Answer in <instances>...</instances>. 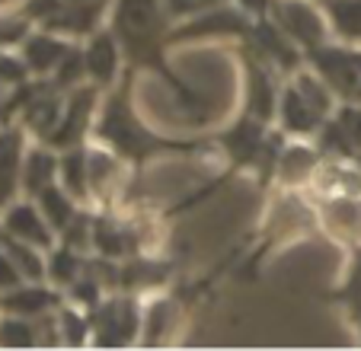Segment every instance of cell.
<instances>
[{
	"label": "cell",
	"instance_id": "1",
	"mask_svg": "<svg viewBox=\"0 0 361 351\" xmlns=\"http://www.w3.org/2000/svg\"><path fill=\"white\" fill-rule=\"evenodd\" d=\"M106 26L116 32L118 45H122L125 68L137 70V74L147 70V74L160 77L189 115L208 112L204 93L192 87L185 77H179V70H173L170 64L176 20L170 16L164 0H112Z\"/></svg>",
	"mask_w": 361,
	"mask_h": 351
},
{
	"label": "cell",
	"instance_id": "2",
	"mask_svg": "<svg viewBox=\"0 0 361 351\" xmlns=\"http://www.w3.org/2000/svg\"><path fill=\"white\" fill-rule=\"evenodd\" d=\"M135 80H137V70L125 68L122 80L109 93H102L99 112H96V122H93V137L102 147H109L125 163H131L135 173H141L150 160H160V156H202L218 150L214 135L212 137H166L150 131L141 122V115L135 112V102H131Z\"/></svg>",
	"mask_w": 361,
	"mask_h": 351
},
{
	"label": "cell",
	"instance_id": "3",
	"mask_svg": "<svg viewBox=\"0 0 361 351\" xmlns=\"http://www.w3.org/2000/svg\"><path fill=\"white\" fill-rule=\"evenodd\" d=\"M307 68L333 90L339 102L361 106V45L329 39L307 51Z\"/></svg>",
	"mask_w": 361,
	"mask_h": 351
},
{
	"label": "cell",
	"instance_id": "4",
	"mask_svg": "<svg viewBox=\"0 0 361 351\" xmlns=\"http://www.w3.org/2000/svg\"><path fill=\"white\" fill-rule=\"evenodd\" d=\"M87 313L90 326H93V345L99 348H128V345L141 342L144 310L137 304V294L112 290Z\"/></svg>",
	"mask_w": 361,
	"mask_h": 351
},
{
	"label": "cell",
	"instance_id": "5",
	"mask_svg": "<svg viewBox=\"0 0 361 351\" xmlns=\"http://www.w3.org/2000/svg\"><path fill=\"white\" fill-rule=\"evenodd\" d=\"M252 20L256 16H250L243 7L227 0L221 7H212V10H204V13L179 20L173 26V45L176 42H224V39L243 42L252 29Z\"/></svg>",
	"mask_w": 361,
	"mask_h": 351
},
{
	"label": "cell",
	"instance_id": "6",
	"mask_svg": "<svg viewBox=\"0 0 361 351\" xmlns=\"http://www.w3.org/2000/svg\"><path fill=\"white\" fill-rule=\"evenodd\" d=\"M99 102H102V90L96 87V83H80L77 90H71L68 99H64V112H61V118H58L55 131H51L42 144L55 147L58 154L87 144V137L93 135V122H96V112H99Z\"/></svg>",
	"mask_w": 361,
	"mask_h": 351
},
{
	"label": "cell",
	"instance_id": "7",
	"mask_svg": "<svg viewBox=\"0 0 361 351\" xmlns=\"http://www.w3.org/2000/svg\"><path fill=\"white\" fill-rule=\"evenodd\" d=\"M240 61H243V112H252L262 122H275L281 83H285L281 74L243 45H240Z\"/></svg>",
	"mask_w": 361,
	"mask_h": 351
},
{
	"label": "cell",
	"instance_id": "8",
	"mask_svg": "<svg viewBox=\"0 0 361 351\" xmlns=\"http://www.w3.org/2000/svg\"><path fill=\"white\" fill-rule=\"evenodd\" d=\"M269 16L279 23L281 32H285L288 39L298 42V45L304 48V54L310 51V48H317V45L333 39L329 20L317 0H275Z\"/></svg>",
	"mask_w": 361,
	"mask_h": 351
},
{
	"label": "cell",
	"instance_id": "9",
	"mask_svg": "<svg viewBox=\"0 0 361 351\" xmlns=\"http://www.w3.org/2000/svg\"><path fill=\"white\" fill-rule=\"evenodd\" d=\"M240 45L250 48V51H256L262 61L272 64L281 77H291L294 70H300L307 64L304 48H300L298 42L288 39L272 16H256V20H252L250 35H246Z\"/></svg>",
	"mask_w": 361,
	"mask_h": 351
},
{
	"label": "cell",
	"instance_id": "10",
	"mask_svg": "<svg viewBox=\"0 0 361 351\" xmlns=\"http://www.w3.org/2000/svg\"><path fill=\"white\" fill-rule=\"evenodd\" d=\"M93 252L106 259H131L137 252H144V233L135 221L112 214L109 208L93 214Z\"/></svg>",
	"mask_w": 361,
	"mask_h": 351
},
{
	"label": "cell",
	"instance_id": "11",
	"mask_svg": "<svg viewBox=\"0 0 361 351\" xmlns=\"http://www.w3.org/2000/svg\"><path fill=\"white\" fill-rule=\"evenodd\" d=\"M83 61H87V77L90 83L109 93L125 74V54H122V45H118L116 32L109 26L96 29L87 42H83Z\"/></svg>",
	"mask_w": 361,
	"mask_h": 351
},
{
	"label": "cell",
	"instance_id": "12",
	"mask_svg": "<svg viewBox=\"0 0 361 351\" xmlns=\"http://www.w3.org/2000/svg\"><path fill=\"white\" fill-rule=\"evenodd\" d=\"M326 118H329V115L320 112L314 102L307 99L291 77L281 83L279 115H275V122H279V128L285 131L288 137H317V131L323 128V122H326Z\"/></svg>",
	"mask_w": 361,
	"mask_h": 351
},
{
	"label": "cell",
	"instance_id": "13",
	"mask_svg": "<svg viewBox=\"0 0 361 351\" xmlns=\"http://www.w3.org/2000/svg\"><path fill=\"white\" fill-rule=\"evenodd\" d=\"M26 128L20 122L0 125V214L23 192V156H26Z\"/></svg>",
	"mask_w": 361,
	"mask_h": 351
},
{
	"label": "cell",
	"instance_id": "14",
	"mask_svg": "<svg viewBox=\"0 0 361 351\" xmlns=\"http://www.w3.org/2000/svg\"><path fill=\"white\" fill-rule=\"evenodd\" d=\"M0 230H7L10 237L26 240V243L39 246V250H51L58 243V233L51 230L48 217L35 204V198H16L4 214H0Z\"/></svg>",
	"mask_w": 361,
	"mask_h": 351
},
{
	"label": "cell",
	"instance_id": "15",
	"mask_svg": "<svg viewBox=\"0 0 361 351\" xmlns=\"http://www.w3.org/2000/svg\"><path fill=\"white\" fill-rule=\"evenodd\" d=\"M64 304V290L51 281H23L20 288H10L0 294V313H16V316H45L55 313Z\"/></svg>",
	"mask_w": 361,
	"mask_h": 351
},
{
	"label": "cell",
	"instance_id": "16",
	"mask_svg": "<svg viewBox=\"0 0 361 351\" xmlns=\"http://www.w3.org/2000/svg\"><path fill=\"white\" fill-rule=\"evenodd\" d=\"M71 48H74V42L71 39L35 26L16 51L23 54V61H26V68L32 70V77H51L58 70V64L71 54Z\"/></svg>",
	"mask_w": 361,
	"mask_h": 351
},
{
	"label": "cell",
	"instance_id": "17",
	"mask_svg": "<svg viewBox=\"0 0 361 351\" xmlns=\"http://www.w3.org/2000/svg\"><path fill=\"white\" fill-rule=\"evenodd\" d=\"M170 278H173L170 262L144 256V252L118 262V290H128V294H144V290L164 288Z\"/></svg>",
	"mask_w": 361,
	"mask_h": 351
},
{
	"label": "cell",
	"instance_id": "18",
	"mask_svg": "<svg viewBox=\"0 0 361 351\" xmlns=\"http://www.w3.org/2000/svg\"><path fill=\"white\" fill-rule=\"evenodd\" d=\"M61 176V154L48 144H35V147H26V156H23V195L35 198L42 189L58 183Z\"/></svg>",
	"mask_w": 361,
	"mask_h": 351
},
{
	"label": "cell",
	"instance_id": "19",
	"mask_svg": "<svg viewBox=\"0 0 361 351\" xmlns=\"http://www.w3.org/2000/svg\"><path fill=\"white\" fill-rule=\"evenodd\" d=\"M122 166H128V163L118 154H112L109 147H90V192L106 208L112 204L116 185H122V179H125Z\"/></svg>",
	"mask_w": 361,
	"mask_h": 351
},
{
	"label": "cell",
	"instance_id": "20",
	"mask_svg": "<svg viewBox=\"0 0 361 351\" xmlns=\"http://www.w3.org/2000/svg\"><path fill=\"white\" fill-rule=\"evenodd\" d=\"M58 183H61L80 204L93 202V192H90V147L87 144L61 150V176H58Z\"/></svg>",
	"mask_w": 361,
	"mask_h": 351
},
{
	"label": "cell",
	"instance_id": "21",
	"mask_svg": "<svg viewBox=\"0 0 361 351\" xmlns=\"http://www.w3.org/2000/svg\"><path fill=\"white\" fill-rule=\"evenodd\" d=\"M35 204L42 208V214L48 217V223H51V230H55L58 237H61L64 230L74 223V217L80 214V208H83V204L77 202V198L71 195V192L64 189L61 183H55V185H48V189H42L39 195H35Z\"/></svg>",
	"mask_w": 361,
	"mask_h": 351
},
{
	"label": "cell",
	"instance_id": "22",
	"mask_svg": "<svg viewBox=\"0 0 361 351\" xmlns=\"http://www.w3.org/2000/svg\"><path fill=\"white\" fill-rule=\"evenodd\" d=\"M320 166H323L320 147L288 144L285 154H281V160H279V173H275V179H281L285 185H300V183H307Z\"/></svg>",
	"mask_w": 361,
	"mask_h": 351
},
{
	"label": "cell",
	"instance_id": "23",
	"mask_svg": "<svg viewBox=\"0 0 361 351\" xmlns=\"http://www.w3.org/2000/svg\"><path fill=\"white\" fill-rule=\"evenodd\" d=\"M48 281L55 284V288L68 290L77 278L87 271V262H90V252H80L68 243H55L48 250Z\"/></svg>",
	"mask_w": 361,
	"mask_h": 351
},
{
	"label": "cell",
	"instance_id": "24",
	"mask_svg": "<svg viewBox=\"0 0 361 351\" xmlns=\"http://www.w3.org/2000/svg\"><path fill=\"white\" fill-rule=\"evenodd\" d=\"M0 246L10 252V259L16 262V269L23 271L26 281H48V252L39 250V246L26 243V240L10 237L7 230H0Z\"/></svg>",
	"mask_w": 361,
	"mask_h": 351
},
{
	"label": "cell",
	"instance_id": "25",
	"mask_svg": "<svg viewBox=\"0 0 361 351\" xmlns=\"http://www.w3.org/2000/svg\"><path fill=\"white\" fill-rule=\"evenodd\" d=\"M323 13L329 20L333 39L361 45V0H329L323 4Z\"/></svg>",
	"mask_w": 361,
	"mask_h": 351
},
{
	"label": "cell",
	"instance_id": "26",
	"mask_svg": "<svg viewBox=\"0 0 361 351\" xmlns=\"http://www.w3.org/2000/svg\"><path fill=\"white\" fill-rule=\"evenodd\" d=\"M0 348H42L39 316H16V313H0Z\"/></svg>",
	"mask_w": 361,
	"mask_h": 351
},
{
	"label": "cell",
	"instance_id": "27",
	"mask_svg": "<svg viewBox=\"0 0 361 351\" xmlns=\"http://www.w3.org/2000/svg\"><path fill=\"white\" fill-rule=\"evenodd\" d=\"M352 250V259H348V271L342 278V284L333 290V300L342 304L348 313H352L355 326L361 329V243L348 246Z\"/></svg>",
	"mask_w": 361,
	"mask_h": 351
},
{
	"label": "cell",
	"instance_id": "28",
	"mask_svg": "<svg viewBox=\"0 0 361 351\" xmlns=\"http://www.w3.org/2000/svg\"><path fill=\"white\" fill-rule=\"evenodd\" d=\"M51 87L61 90V93H71V90H77L80 83H90L87 77V61H83V45H74L71 48V54L64 58L61 64H58V70L51 77Z\"/></svg>",
	"mask_w": 361,
	"mask_h": 351
},
{
	"label": "cell",
	"instance_id": "29",
	"mask_svg": "<svg viewBox=\"0 0 361 351\" xmlns=\"http://www.w3.org/2000/svg\"><path fill=\"white\" fill-rule=\"evenodd\" d=\"M32 29H35V23L20 7L4 10L0 13V51H16Z\"/></svg>",
	"mask_w": 361,
	"mask_h": 351
},
{
	"label": "cell",
	"instance_id": "30",
	"mask_svg": "<svg viewBox=\"0 0 361 351\" xmlns=\"http://www.w3.org/2000/svg\"><path fill=\"white\" fill-rule=\"evenodd\" d=\"M26 80H32V70L26 68L20 51H0V87L13 90L23 87Z\"/></svg>",
	"mask_w": 361,
	"mask_h": 351
},
{
	"label": "cell",
	"instance_id": "31",
	"mask_svg": "<svg viewBox=\"0 0 361 351\" xmlns=\"http://www.w3.org/2000/svg\"><path fill=\"white\" fill-rule=\"evenodd\" d=\"M74 4H80V0H23L20 10L35 23V26H42V23L48 20V16L61 13V10L74 7Z\"/></svg>",
	"mask_w": 361,
	"mask_h": 351
},
{
	"label": "cell",
	"instance_id": "32",
	"mask_svg": "<svg viewBox=\"0 0 361 351\" xmlns=\"http://www.w3.org/2000/svg\"><path fill=\"white\" fill-rule=\"evenodd\" d=\"M166 10H170L173 20H185V16H195V13H204V10L212 7H221V4H227V0H164Z\"/></svg>",
	"mask_w": 361,
	"mask_h": 351
},
{
	"label": "cell",
	"instance_id": "33",
	"mask_svg": "<svg viewBox=\"0 0 361 351\" xmlns=\"http://www.w3.org/2000/svg\"><path fill=\"white\" fill-rule=\"evenodd\" d=\"M23 281H26V278H23V271L16 269V262L10 259V252L0 246V294H4V290H10V288H20Z\"/></svg>",
	"mask_w": 361,
	"mask_h": 351
},
{
	"label": "cell",
	"instance_id": "34",
	"mask_svg": "<svg viewBox=\"0 0 361 351\" xmlns=\"http://www.w3.org/2000/svg\"><path fill=\"white\" fill-rule=\"evenodd\" d=\"M237 7H243L250 16H269V10H272L275 0H233Z\"/></svg>",
	"mask_w": 361,
	"mask_h": 351
},
{
	"label": "cell",
	"instance_id": "35",
	"mask_svg": "<svg viewBox=\"0 0 361 351\" xmlns=\"http://www.w3.org/2000/svg\"><path fill=\"white\" fill-rule=\"evenodd\" d=\"M317 4H320V7H323V4H329V0H317Z\"/></svg>",
	"mask_w": 361,
	"mask_h": 351
},
{
	"label": "cell",
	"instance_id": "36",
	"mask_svg": "<svg viewBox=\"0 0 361 351\" xmlns=\"http://www.w3.org/2000/svg\"><path fill=\"white\" fill-rule=\"evenodd\" d=\"M4 93H7V90H4V87H0V96H4Z\"/></svg>",
	"mask_w": 361,
	"mask_h": 351
}]
</instances>
